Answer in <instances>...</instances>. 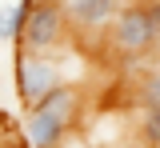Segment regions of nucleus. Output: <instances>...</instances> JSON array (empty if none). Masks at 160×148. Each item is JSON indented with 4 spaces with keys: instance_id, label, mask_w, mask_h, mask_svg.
Here are the masks:
<instances>
[{
    "instance_id": "nucleus-1",
    "label": "nucleus",
    "mask_w": 160,
    "mask_h": 148,
    "mask_svg": "<svg viewBox=\"0 0 160 148\" xmlns=\"http://www.w3.org/2000/svg\"><path fill=\"white\" fill-rule=\"evenodd\" d=\"M80 108H84L80 88L60 84L56 92H48L40 104H32L24 112V144L28 148H64L68 136L76 132Z\"/></svg>"
},
{
    "instance_id": "nucleus-2",
    "label": "nucleus",
    "mask_w": 160,
    "mask_h": 148,
    "mask_svg": "<svg viewBox=\"0 0 160 148\" xmlns=\"http://www.w3.org/2000/svg\"><path fill=\"white\" fill-rule=\"evenodd\" d=\"M104 44L116 52V56H128L132 64H140L148 52H156V32H152V16H148V4L144 0H132V4H120L112 28L104 32Z\"/></svg>"
},
{
    "instance_id": "nucleus-3",
    "label": "nucleus",
    "mask_w": 160,
    "mask_h": 148,
    "mask_svg": "<svg viewBox=\"0 0 160 148\" xmlns=\"http://www.w3.org/2000/svg\"><path fill=\"white\" fill-rule=\"evenodd\" d=\"M12 72H16V92H20V100H24V108L40 104L48 92H56L60 84H68L56 56H40V52H24V48L16 52Z\"/></svg>"
},
{
    "instance_id": "nucleus-4",
    "label": "nucleus",
    "mask_w": 160,
    "mask_h": 148,
    "mask_svg": "<svg viewBox=\"0 0 160 148\" xmlns=\"http://www.w3.org/2000/svg\"><path fill=\"white\" fill-rule=\"evenodd\" d=\"M68 12L60 4H48V0H36L32 16L24 24V36H20V48L24 52H40V56H52L60 44L68 40Z\"/></svg>"
},
{
    "instance_id": "nucleus-5",
    "label": "nucleus",
    "mask_w": 160,
    "mask_h": 148,
    "mask_svg": "<svg viewBox=\"0 0 160 148\" xmlns=\"http://www.w3.org/2000/svg\"><path fill=\"white\" fill-rule=\"evenodd\" d=\"M64 12L72 32H108L120 12V0H72Z\"/></svg>"
},
{
    "instance_id": "nucleus-6",
    "label": "nucleus",
    "mask_w": 160,
    "mask_h": 148,
    "mask_svg": "<svg viewBox=\"0 0 160 148\" xmlns=\"http://www.w3.org/2000/svg\"><path fill=\"white\" fill-rule=\"evenodd\" d=\"M32 8H36V0H16V4H4V8H0V40L4 44H12V40L20 44Z\"/></svg>"
},
{
    "instance_id": "nucleus-7",
    "label": "nucleus",
    "mask_w": 160,
    "mask_h": 148,
    "mask_svg": "<svg viewBox=\"0 0 160 148\" xmlns=\"http://www.w3.org/2000/svg\"><path fill=\"white\" fill-rule=\"evenodd\" d=\"M136 140L140 148H160V108H136Z\"/></svg>"
},
{
    "instance_id": "nucleus-8",
    "label": "nucleus",
    "mask_w": 160,
    "mask_h": 148,
    "mask_svg": "<svg viewBox=\"0 0 160 148\" xmlns=\"http://www.w3.org/2000/svg\"><path fill=\"white\" fill-rule=\"evenodd\" d=\"M136 108H160V64L144 68V76L136 80Z\"/></svg>"
},
{
    "instance_id": "nucleus-9",
    "label": "nucleus",
    "mask_w": 160,
    "mask_h": 148,
    "mask_svg": "<svg viewBox=\"0 0 160 148\" xmlns=\"http://www.w3.org/2000/svg\"><path fill=\"white\" fill-rule=\"evenodd\" d=\"M148 16H152V32H156V52H160V0H144Z\"/></svg>"
},
{
    "instance_id": "nucleus-10",
    "label": "nucleus",
    "mask_w": 160,
    "mask_h": 148,
    "mask_svg": "<svg viewBox=\"0 0 160 148\" xmlns=\"http://www.w3.org/2000/svg\"><path fill=\"white\" fill-rule=\"evenodd\" d=\"M64 148H96V144H88L84 136H68V144H64Z\"/></svg>"
},
{
    "instance_id": "nucleus-11",
    "label": "nucleus",
    "mask_w": 160,
    "mask_h": 148,
    "mask_svg": "<svg viewBox=\"0 0 160 148\" xmlns=\"http://www.w3.org/2000/svg\"><path fill=\"white\" fill-rule=\"evenodd\" d=\"M48 4H60V8H68V4H72V0H48Z\"/></svg>"
},
{
    "instance_id": "nucleus-12",
    "label": "nucleus",
    "mask_w": 160,
    "mask_h": 148,
    "mask_svg": "<svg viewBox=\"0 0 160 148\" xmlns=\"http://www.w3.org/2000/svg\"><path fill=\"white\" fill-rule=\"evenodd\" d=\"M0 148H4V144H0Z\"/></svg>"
}]
</instances>
